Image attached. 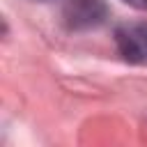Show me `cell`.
<instances>
[{
    "label": "cell",
    "instance_id": "6da1fadb",
    "mask_svg": "<svg viewBox=\"0 0 147 147\" xmlns=\"http://www.w3.org/2000/svg\"><path fill=\"white\" fill-rule=\"evenodd\" d=\"M108 18L106 0H67L62 9V21L69 30L83 32L99 28Z\"/></svg>",
    "mask_w": 147,
    "mask_h": 147
},
{
    "label": "cell",
    "instance_id": "7a4b0ae2",
    "mask_svg": "<svg viewBox=\"0 0 147 147\" xmlns=\"http://www.w3.org/2000/svg\"><path fill=\"white\" fill-rule=\"evenodd\" d=\"M117 53L124 62L147 67V23H124L115 30Z\"/></svg>",
    "mask_w": 147,
    "mask_h": 147
},
{
    "label": "cell",
    "instance_id": "3957f363",
    "mask_svg": "<svg viewBox=\"0 0 147 147\" xmlns=\"http://www.w3.org/2000/svg\"><path fill=\"white\" fill-rule=\"evenodd\" d=\"M129 7H136V9H142V11H147V0H124Z\"/></svg>",
    "mask_w": 147,
    "mask_h": 147
},
{
    "label": "cell",
    "instance_id": "277c9868",
    "mask_svg": "<svg viewBox=\"0 0 147 147\" xmlns=\"http://www.w3.org/2000/svg\"><path fill=\"white\" fill-rule=\"evenodd\" d=\"M37 2H51V0H37Z\"/></svg>",
    "mask_w": 147,
    "mask_h": 147
}]
</instances>
